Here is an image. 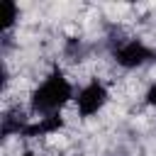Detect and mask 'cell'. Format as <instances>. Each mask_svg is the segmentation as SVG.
<instances>
[{
    "label": "cell",
    "instance_id": "3",
    "mask_svg": "<svg viewBox=\"0 0 156 156\" xmlns=\"http://www.w3.org/2000/svg\"><path fill=\"white\" fill-rule=\"evenodd\" d=\"M78 112L83 115V117H90V115H95L102 105H105V100H107V90L98 83V80H93L90 85H85L80 93H78Z\"/></svg>",
    "mask_w": 156,
    "mask_h": 156
},
{
    "label": "cell",
    "instance_id": "2",
    "mask_svg": "<svg viewBox=\"0 0 156 156\" xmlns=\"http://www.w3.org/2000/svg\"><path fill=\"white\" fill-rule=\"evenodd\" d=\"M149 58H154V51L139 39H132V41L122 44L119 49H115V61L124 68H136V66L146 63Z\"/></svg>",
    "mask_w": 156,
    "mask_h": 156
},
{
    "label": "cell",
    "instance_id": "4",
    "mask_svg": "<svg viewBox=\"0 0 156 156\" xmlns=\"http://www.w3.org/2000/svg\"><path fill=\"white\" fill-rule=\"evenodd\" d=\"M61 127H63V117H61L58 112H54V115L39 117V122H34V124H27L24 132H22V136H44V134L58 132Z\"/></svg>",
    "mask_w": 156,
    "mask_h": 156
},
{
    "label": "cell",
    "instance_id": "7",
    "mask_svg": "<svg viewBox=\"0 0 156 156\" xmlns=\"http://www.w3.org/2000/svg\"><path fill=\"white\" fill-rule=\"evenodd\" d=\"M24 156H39V154H32V151H29V154H24Z\"/></svg>",
    "mask_w": 156,
    "mask_h": 156
},
{
    "label": "cell",
    "instance_id": "1",
    "mask_svg": "<svg viewBox=\"0 0 156 156\" xmlns=\"http://www.w3.org/2000/svg\"><path fill=\"white\" fill-rule=\"evenodd\" d=\"M71 83L63 78L61 71H54L32 95V112L37 115H54L58 112V107L71 98Z\"/></svg>",
    "mask_w": 156,
    "mask_h": 156
},
{
    "label": "cell",
    "instance_id": "6",
    "mask_svg": "<svg viewBox=\"0 0 156 156\" xmlns=\"http://www.w3.org/2000/svg\"><path fill=\"white\" fill-rule=\"evenodd\" d=\"M146 102H149V105H156V85L149 88V93H146Z\"/></svg>",
    "mask_w": 156,
    "mask_h": 156
},
{
    "label": "cell",
    "instance_id": "5",
    "mask_svg": "<svg viewBox=\"0 0 156 156\" xmlns=\"http://www.w3.org/2000/svg\"><path fill=\"white\" fill-rule=\"evenodd\" d=\"M2 20H5V22H2L5 29H10V27L15 24V20H17V5H15V2H10V0L5 2V17H2Z\"/></svg>",
    "mask_w": 156,
    "mask_h": 156
}]
</instances>
